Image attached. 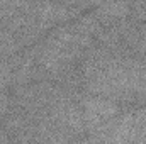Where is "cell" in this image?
<instances>
[{"instance_id": "obj_1", "label": "cell", "mask_w": 146, "mask_h": 144, "mask_svg": "<svg viewBox=\"0 0 146 144\" xmlns=\"http://www.w3.org/2000/svg\"><path fill=\"white\" fill-rule=\"evenodd\" d=\"M78 105L82 108V115H83L87 134L95 131V129H99L106 122L112 120L114 117H117L124 110V107L119 105L117 102H112V100L102 98V97L87 95V93H83L78 98Z\"/></svg>"}, {"instance_id": "obj_2", "label": "cell", "mask_w": 146, "mask_h": 144, "mask_svg": "<svg viewBox=\"0 0 146 144\" xmlns=\"http://www.w3.org/2000/svg\"><path fill=\"white\" fill-rule=\"evenodd\" d=\"M92 14L102 24V27L115 26L117 22L127 19L131 15V2H112V3H99Z\"/></svg>"}, {"instance_id": "obj_3", "label": "cell", "mask_w": 146, "mask_h": 144, "mask_svg": "<svg viewBox=\"0 0 146 144\" xmlns=\"http://www.w3.org/2000/svg\"><path fill=\"white\" fill-rule=\"evenodd\" d=\"M72 26L75 27V31H78L80 34L90 37V39H94V41H95L97 36L104 31L102 24L95 19V15L92 14V10H90V12L82 14L80 17H76V19L72 22Z\"/></svg>"}, {"instance_id": "obj_4", "label": "cell", "mask_w": 146, "mask_h": 144, "mask_svg": "<svg viewBox=\"0 0 146 144\" xmlns=\"http://www.w3.org/2000/svg\"><path fill=\"white\" fill-rule=\"evenodd\" d=\"M131 19L138 22H146V2H134L131 3Z\"/></svg>"}, {"instance_id": "obj_5", "label": "cell", "mask_w": 146, "mask_h": 144, "mask_svg": "<svg viewBox=\"0 0 146 144\" xmlns=\"http://www.w3.org/2000/svg\"><path fill=\"white\" fill-rule=\"evenodd\" d=\"M70 144H88V143H87V137H82V139H76V141H73Z\"/></svg>"}]
</instances>
